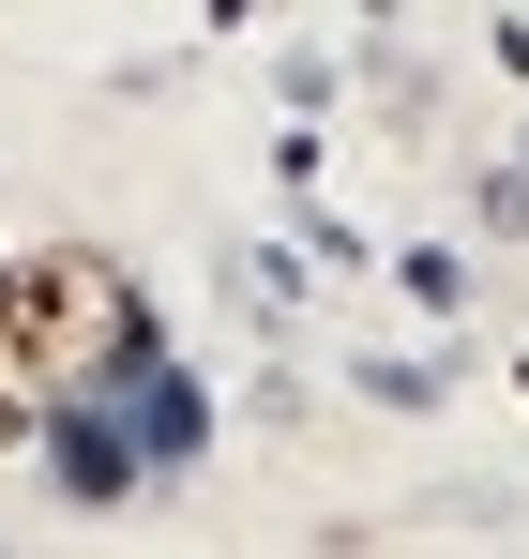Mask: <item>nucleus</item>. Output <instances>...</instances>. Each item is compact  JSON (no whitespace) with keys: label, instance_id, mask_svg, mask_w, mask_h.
Instances as JSON below:
<instances>
[{"label":"nucleus","instance_id":"f257e3e1","mask_svg":"<svg viewBox=\"0 0 529 559\" xmlns=\"http://www.w3.org/2000/svg\"><path fill=\"white\" fill-rule=\"evenodd\" d=\"M137 287L106 242H46V258H15V318H0V378H31V393H77L137 348V318H121Z\"/></svg>","mask_w":529,"mask_h":559},{"label":"nucleus","instance_id":"f03ea898","mask_svg":"<svg viewBox=\"0 0 529 559\" xmlns=\"http://www.w3.org/2000/svg\"><path fill=\"white\" fill-rule=\"evenodd\" d=\"M61 484H77V499H121V484H137V454H121L106 424H61Z\"/></svg>","mask_w":529,"mask_h":559},{"label":"nucleus","instance_id":"20e7f679","mask_svg":"<svg viewBox=\"0 0 529 559\" xmlns=\"http://www.w3.org/2000/svg\"><path fill=\"white\" fill-rule=\"evenodd\" d=\"M0 318H15V258H0Z\"/></svg>","mask_w":529,"mask_h":559},{"label":"nucleus","instance_id":"7ed1b4c3","mask_svg":"<svg viewBox=\"0 0 529 559\" xmlns=\"http://www.w3.org/2000/svg\"><path fill=\"white\" fill-rule=\"evenodd\" d=\"M0 439H31V424H15V378H0Z\"/></svg>","mask_w":529,"mask_h":559}]
</instances>
